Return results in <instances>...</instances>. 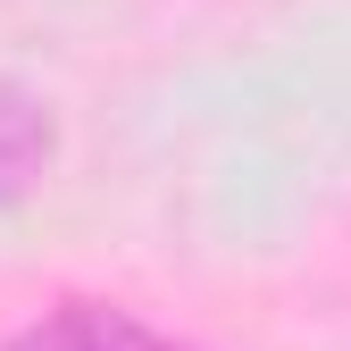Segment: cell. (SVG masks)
<instances>
[{"mask_svg": "<svg viewBox=\"0 0 351 351\" xmlns=\"http://www.w3.org/2000/svg\"><path fill=\"white\" fill-rule=\"evenodd\" d=\"M9 351H184V343H167V335L134 326L125 310H93V301H75V310L34 318Z\"/></svg>", "mask_w": 351, "mask_h": 351, "instance_id": "6da1fadb", "label": "cell"}, {"mask_svg": "<svg viewBox=\"0 0 351 351\" xmlns=\"http://www.w3.org/2000/svg\"><path fill=\"white\" fill-rule=\"evenodd\" d=\"M42 167H51V125H42V109L25 93L0 84V201H17Z\"/></svg>", "mask_w": 351, "mask_h": 351, "instance_id": "7a4b0ae2", "label": "cell"}]
</instances>
